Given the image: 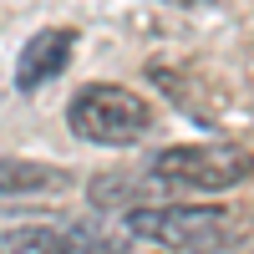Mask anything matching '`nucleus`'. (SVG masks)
Instances as JSON below:
<instances>
[{
  "instance_id": "5",
  "label": "nucleus",
  "mask_w": 254,
  "mask_h": 254,
  "mask_svg": "<svg viewBox=\"0 0 254 254\" xmlns=\"http://www.w3.org/2000/svg\"><path fill=\"white\" fill-rule=\"evenodd\" d=\"M5 254H56V249H107L92 229H0Z\"/></svg>"
},
{
  "instance_id": "1",
  "label": "nucleus",
  "mask_w": 254,
  "mask_h": 254,
  "mask_svg": "<svg viewBox=\"0 0 254 254\" xmlns=\"http://www.w3.org/2000/svg\"><path fill=\"white\" fill-rule=\"evenodd\" d=\"M66 127L81 142H97V147H132V142H142L153 132V107L127 87L92 81V87H81L71 97Z\"/></svg>"
},
{
  "instance_id": "4",
  "label": "nucleus",
  "mask_w": 254,
  "mask_h": 254,
  "mask_svg": "<svg viewBox=\"0 0 254 254\" xmlns=\"http://www.w3.org/2000/svg\"><path fill=\"white\" fill-rule=\"evenodd\" d=\"M71 51H76V36H71V31H61V26L36 31V36L26 41V51H20V61H15V87H20V92H41L51 76L66 71Z\"/></svg>"
},
{
  "instance_id": "6",
  "label": "nucleus",
  "mask_w": 254,
  "mask_h": 254,
  "mask_svg": "<svg viewBox=\"0 0 254 254\" xmlns=\"http://www.w3.org/2000/svg\"><path fill=\"white\" fill-rule=\"evenodd\" d=\"M51 188H66V173H56V168H46V163H0V198L51 193Z\"/></svg>"
},
{
  "instance_id": "2",
  "label": "nucleus",
  "mask_w": 254,
  "mask_h": 254,
  "mask_svg": "<svg viewBox=\"0 0 254 254\" xmlns=\"http://www.w3.org/2000/svg\"><path fill=\"white\" fill-rule=\"evenodd\" d=\"M229 214L224 208H198V203H132L127 208V234L147 239L158 249H219L229 239Z\"/></svg>"
},
{
  "instance_id": "3",
  "label": "nucleus",
  "mask_w": 254,
  "mask_h": 254,
  "mask_svg": "<svg viewBox=\"0 0 254 254\" xmlns=\"http://www.w3.org/2000/svg\"><path fill=\"white\" fill-rule=\"evenodd\" d=\"M158 183L173 188H203V193H224L249 178V153L234 142H203V147H163L147 163Z\"/></svg>"
}]
</instances>
